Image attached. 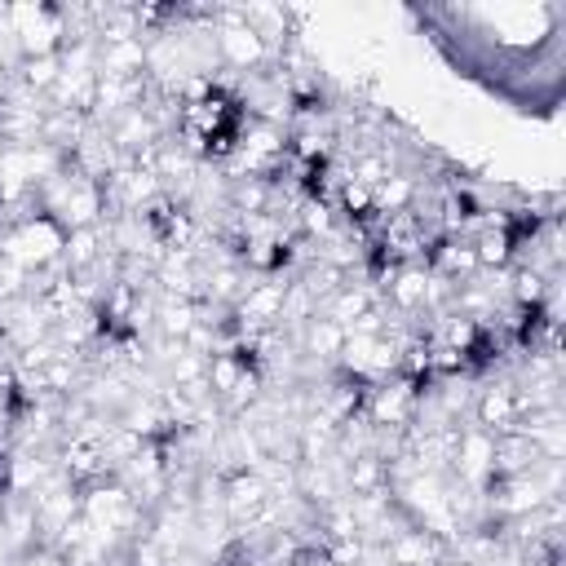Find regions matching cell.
<instances>
[{
	"label": "cell",
	"mask_w": 566,
	"mask_h": 566,
	"mask_svg": "<svg viewBox=\"0 0 566 566\" xmlns=\"http://www.w3.org/2000/svg\"><path fill=\"white\" fill-rule=\"evenodd\" d=\"M212 35H217V57H221V71L230 75H256L265 66H274V53L261 44V35L243 22V9L239 4H217L212 13Z\"/></svg>",
	"instance_id": "cell-1"
},
{
	"label": "cell",
	"mask_w": 566,
	"mask_h": 566,
	"mask_svg": "<svg viewBox=\"0 0 566 566\" xmlns=\"http://www.w3.org/2000/svg\"><path fill=\"white\" fill-rule=\"evenodd\" d=\"M62 243H66V230L57 221H49L44 212H35V217L0 230V261L22 265L27 274L31 270H49V265L62 261Z\"/></svg>",
	"instance_id": "cell-2"
},
{
	"label": "cell",
	"mask_w": 566,
	"mask_h": 566,
	"mask_svg": "<svg viewBox=\"0 0 566 566\" xmlns=\"http://www.w3.org/2000/svg\"><path fill=\"white\" fill-rule=\"evenodd\" d=\"M420 389H424V385L411 380V376H402V371H394V376L367 385V394H363V416H367V424H371V429H407L411 416H416V407H420Z\"/></svg>",
	"instance_id": "cell-3"
},
{
	"label": "cell",
	"mask_w": 566,
	"mask_h": 566,
	"mask_svg": "<svg viewBox=\"0 0 566 566\" xmlns=\"http://www.w3.org/2000/svg\"><path fill=\"white\" fill-rule=\"evenodd\" d=\"M9 35L18 44V62L22 57H44V53H62V18L57 4H9Z\"/></svg>",
	"instance_id": "cell-4"
},
{
	"label": "cell",
	"mask_w": 566,
	"mask_h": 566,
	"mask_svg": "<svg viewBox=\"0 0 566 566\" xmlns=\"http://www.w3.org/2000/svg\"><path fill=\"white\" fill-rule=\"evenodd\" d=\"M106 128V137H111V146L119 150V159L128 164L133 155H142V150H150L164 133H159V124L150 119V111L146 106H128V111H119L115 119H106L102 124Z\"/></svg>",
	"instance_id": "cell-5"
},
{
	"label": "cell",
	"mask_w": 566,
	"mask_h": 566,
	"mask_svg": "<svg viewBox=\"0 0 566 566\" xmlns=\"http://www.w3.org/2000/svg\"><path fill=\"white\" fill-rule=\"evenodd\" d=\"M380 548H385V562H389V566H438V562L447 557V544H442L438 535L411 526V522H407L394 539H385Z\"/></svg>",
	"instance_id": "cell-6"
},
{
	"label": "cell",
	"mask_w": 566,
	"mask_h": 566,
	"mask_svg": "<svg viewBox=\"0 0 566 566\" xmlns=\"http://www.w3.org/2000/svg\"><path fill=\"white\" fill-rule=\"evenodd\" d=\"M296 349H301L305 358H314V363L336 367V358H340V349H345V327L332 323V318H323V314H314V318H305V323L296 327Z\"/></svg>",
	"instance_id": "cell-7"
},
{
	"label": "cell",
	"mask_w": 566,
	"mask_h": 566,
	"mask_svg": "<svg viewBox=\"0 0 566 566\" xmlns=\"http://www.w3.org/2000/svg\"><path fill=\"white\" fill-rule=\"evenodd\" d=\"M102 256H111V243H106V226H80V230H66V243H62V270L66 274H84L93 270Z\"/></svg>",
	"instance_id": "cell-8"
},
{
	"label": "cell",
	"mask_w": 566,
	"mask_h": 566,
	"mask_svg": "<svg viewBox=\"0 0 566 566\" xmlns=\"http://www.w3.org/2000/svg\"><path fill=\"white\" fill-rule=\"evenodd\" d=\"M371 305H380V292H376L371 283H354V279H349L340 292H332V296L318 305V314L332 318V323H340V327H349V323H354L358 314H367Z\"/></svg>",
	"instance_id": "cell-9"
},
{
	"label": "cell",
	"mask_w": 566,
	"mask_h": 566,
	"mask_svg": "<svg viewBox=\"0 0 566 566\" xmlns=\"http://www.w3.org/2000/svg\"><path fill=\"white\" fill-rule=\"evenodd\" d=\"M544 455L535 451V442L526 433H495V460H491V473L495 478H513V473H526L535 469ZM491 478V482H495Z\"/></svg>",
	"instance_id": "cell-10"
},
{
	"label": "cell",
	"mask_w": 566,
	"mask_h": 566,
	"mask_svg": "<svg viewBox=\"0 0 566 566\" xmlns=\"http://www.w3.org/2000/svg\"><path fill=\"white\" fill-rule=\"evenodd\" d=\"M97 71H102V75H119V80L146 75V44H142V40H111V44H97Z\"/></svg>",
	"instance_id": "cell-11"
},
{
	"label": "cell",
	"mask_w": 566,
	"mask_h": 566,
	"mask_svg": "<svg viewBox=\"0 0 566 566\" xmlns=\"http://www.w3.org/2000/svg\"><path fill=\"white\" fill-rule=\"evenodd\" d=\"M416 190H420V177H411V172H389V177H385V181L371 190V212H376V217L411 212Z\"/></svg>",
	"instance_id": "cell-12"
},
{
	"label": "cell",
	"mask_w": 566,
	"mask_h": 566,
	"mask_svg": "<svg viewBox=\"0 0 566 566\" xmlns=\"http://www.w3.org/2000/svg\"><path fill=\"white\" fill-rule=\"evenodd\" d=\"M57 75H62V57H57V53L22 57V62L13 66V84H22V88L35 93V97H49V88L57 84Z\"/></svg>",
	"instance_id": "cell-13"
},
{
	"label": "cell",
	"mask_w": 566,
	"mask_h": 566,
	"mask_svg": "<svg viewBox=\"0 0 566 566\" xmlns=\"http://www.w3.org/2000/svg\"><path fill=\"white\" fill-rule=\"evenodd\" d=\"M438 566H469V562H460V557H451V553H447V557H442Z\"/></svg>",
	"instance_id": "cell-14"
}]
</instances>
